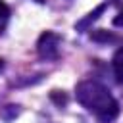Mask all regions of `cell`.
<instances>
[{
  "label": "cell",
  "mask_w": 123,
  "mask_h": 123,
  "mask_svg": "<svg viewBox=\"0 0 123 123\" xmlns=\"http://www.w3.org/2000/svg\"><path fill=\"white\" fill-rule=\"evenodd\" d=\"M75 98L100 123H113L119 115V104L110 88L94 79L81 81L75 86Z\"/></svg>",
  "instance_id": "1"
},
{
  "label": "cell",
  "mask_w": 123,
  "mask_h": 123,
  "mask_svg": "<svg viewBox=\"0 0 123 123\" xmlns=\"http://www.w3.org/2000/svg\"><path fill=\"white\" fill-rule=\"evenodd\" d=\"M60 42H62V37L54 31H44L38 40H37V52L42 60L46 62H52L58 58L60 54Z\"/></svg>",
  "instance_id": "2"
},
{
  "label": "cell",
  "mask_w": 123,
  "mask_h": 123,
  "mask_svg": "<svg viewBox=\"0 0 123 123\" xmlns=\"http://www.w3.org/2000/svg\"><path fill=\"white\" fill-rule=\"evenodd\" d=\"M106 6H108V4H100V6H98V8H94L90 13H86V17H83L79 23H75V31H79V33L88 31V29H90V25H92V23H94V21H96L102 13H104Z\"/></svg>",
  "instance_id": "3"
},
{
  "label": "cell",
  "mask_w": 123,
  "mask_h": 123,
  "mask_svg": "<svg viewBox=\"0 0 123 123\" xmlns=\"http://www.w3.org/2000/svg\"><path fill=\"white\" fill-rule=\"evenodd\" d=\"M111 69H113V77L119 85H123V46L119 50H115L113 58H111Z\"/></svg>",
  "instance_id": "4"
},
{
  "label": "cell",
  "mask_w": 123,
  "mask_h": 123,
  "mask_svg": "<svg viewBox=\"0 0 123 123\" xmlns=\"http://www.w3.org/2000/svg\"><path fill=\"white\" fill-rule=\"evenodd\" d=\"M8 15H10V8H8V4L4 0H0V21L8 19Z\"/></svg>",
  "instance_id": "5"
},
{
  "label": "cell",
  "mask_w": 123,
  "mask_h": 123,
  "mask_svg": "<svg viewBox=\"0 0 123 123\" xmlns=\"http://www.w3.org/2000/svg\"><path fill=\"white\" fill-rule=\"evenodd\" d=\"M113 25H115V27H123V12L113 17Z\"/></svg>",
  "instance_id": "6"
},
{
  "label": "cell",
  "mask_w": 123,
  "mask_h": 123,
  "mask_svg": "<svg viewBox=\"0 0 123 123\" xmlns=\"http://www.w3.org/2000/svg\"><path fill=\"white\" fill-rule=\"evenodd\" d=\"M33 2H37V4H44L46 0H33Z\"/></svg>",
  "instance_id": "7"
},
{
  "label": "cell",
  "mask_w": 123,
  "mask_h": 123,
  "mask_svg": "<svg viewBox=\"0 0 123 123\" xmlns=\"http://www.w3.org/2000/svg\"><path fill=\"white\" fill-rule=\"evenodd\" d=\"M2 67H4V62H2V60H0V69H2Z\"/></svg>",
  "instance_id": "8"
}]
</instances>
